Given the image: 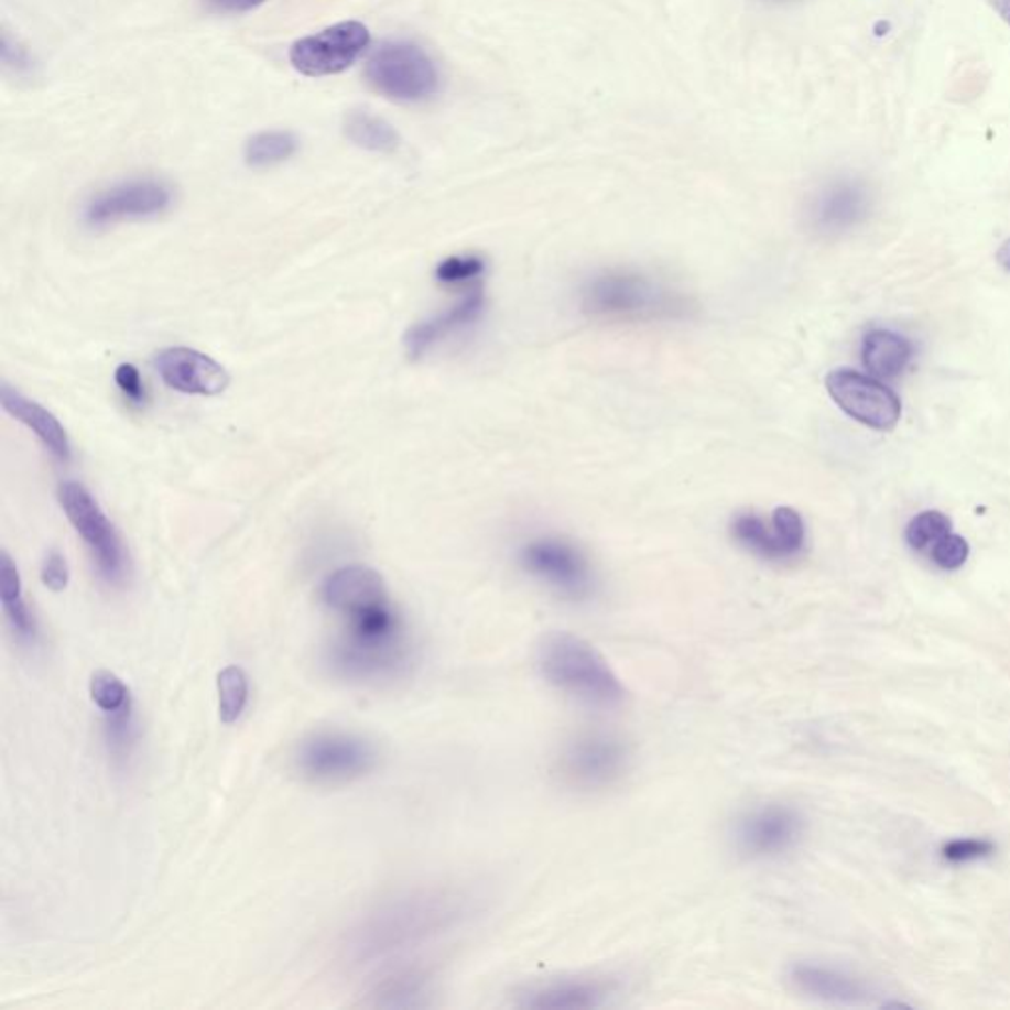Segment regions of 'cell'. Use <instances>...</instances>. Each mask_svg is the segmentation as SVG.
I'll return each instance as SVG.
<instances>
[{"instance_id": "obj_1", "label": "cell", "mask_w": 1010, "mask_h": 1010, "mask_svg": "<svg viewBox=\"0 0 1010 1010\" xmlns=\"http://www.w3.org/2000/svg\"><path fill=\"white\" fill-rule=\"evenodd\" d=\"M468 900L454 890H416L369 912L348 935L346 962L356 969H376L463 922Z\"/></svg>"}, {"instance_id": "obj_2", "label": "cell", "mask_w": 1010, "mask_h": 1010, "mask_svg": "<svg viewBox=\"0 0 1010 1010\" xmlns=\"http://www.w3.org/2000/svg\"><path fill=\"white\" fill-rule=\"evenodd\" d=\"M537 665L555 689L588 707H620L628 695L605 655L575 633L545 636L537 648Z\"/></svg>"}, {"instance_id": "obj_3", "label": "cell", "mask_w": 1010, "mask_h": 1010, "mask_svg": "<svg viewBox=\"0 0 1010 1010\" xmlns=\"http://www.w3.org/2000/svg\"><path fill=\"white\" fill-rule=\"evenodd\" d=\"M583 306L595 318L615 322L675 321L691 311L689 301L675 289L628 269L593 276Z\"/></svg>"}, {"instance_id": "obj_4", "label": "cell", "mask_w": 1010, "mask_h": 1010, "mask_svg": "<svg viewBox=\"0 0 1010 1010\" xmlns=\"http://www.w3.org/2000/svg\"><path fill=\"white\" fill-rule=\"evenodd\" d=\"M379 750L369 738L346 730H318L301 738L291 752V768L312 785L351 784L371 774Z\"/></svg>"}, {"instance_id": "obj_5", "label": "cell", "mask_w": 1010, "mask_h": 1010, "mask_svg": "<svg viewBox=\"0 0 1010 1010\" xmlns=\"http://www.w3.org/2000/svg\"><path fill=\"white\" fill-rule=\"evenodd\" d=\"M57 501L72 528L86 543L97 575L101 576L105 585L123 586L131 575L129 553L94 493L82 484L64 482L57 488Z\"/></svg>"}, {"instance_id": "obj_6", "label": "cell", "mask_w": 1010, "mask_h": 1010, "mask_svg": "<svg viewBox=\"0 0 1010 1010\" xmlns=\"http://www.w3.org/2000/svg\"><path fill=\"white\" fill-rule=\"evenodd\" d=\"M630 762L632 750L620 735L586 730L561 748L555 774L573 792L596 793L618 784Z\"/></svg>"}, {"instance_id": "obj_7", "label": "cell", "mask_w": 1010, "mask_h": 1010, "mask_svg": "<svg viewBox=\"0 0 1010 1010\" xmlns=\"http://www.w3.org/2000/svg\"><path fill=\"white\" fill-rule=\"evenodd\" d=\"M369 86L401 104H423L435 97L441 74L435 59L411 42H385L366 66Z\"/></svg>"}, {"instance_id": "obj_8", "label": "cell", "mask_w": 1010, "mask_h": 1010, "mask_svg": "<svg viewBox=\"0 0 1010 1010\" xmlns=\"http://www.w3.org/2000/svg\"><path fill=\"white\" fill-rule=\"evenodd\" d=\"M805 832L802 813L780 802L752 805L740 813L732 827V840L747 859H778L795 849Z\"/></svg>"}, {"instance_id": "obj_9", "label": "cell", "mask_w": 1010, "mask_h": 1010, "mask_svg": "<svg viewBox=\"0 0 1010 1010\" xmlns=\"http://www.w3.org/2000/svg\"><path fill=\"white\" fill-rule=\"evenodd\" d=\"M521 565L558 595L580 600L593 595L595 575L585 555L565 539L541 537L521 549Z\"/></svg>"}, {"instance_id": "obj_10", "label": "cell", "mask_w": 1010, "mask_h": 1010, "mask_svg": "<svg viewBox=\"0 0 1010 1010\" xmlns=\"http://www.w3.org/2000/svg\"><path fill=\"white\" fill-rule=\"evenodd\" d=\"M825 385L833 401L860 425L890 433L900 423V397L879 379L852 369H837L827 376Z\"/></svg>"}, {"instance_id": "obj_11", "label": "cell", "mask_w": 1010, "mask_h": 1010, "mask_svg": "<svg viewBox=\"0 0 1010 1010\" xmlns=\"http://www.w3.org/2000/svg\"><path fill=\"white\" fill-rule=\"evenodd\" d=\"M368 46L369 30L361 22L348 20L298 40L289 57L303 76H336L348 69Z\"/></svg>"}, {"instance_id": "obj_12", "label": "cell", "mask_w": 1010, "mask_h": 1010, "mask_svg": "<svg viewBox=\"0 0 1010 1010\" xmlns=\"http://www.w3.org/2000/svg\"><path fill=\"white\" fill-rule=\"evenodd\" d=\"M172 189L161 180H129L95 194L87 202L84 219L87 226L105 227L161 216L171 208Z\"/></svg>"}, {"instance_id": "obj_13", "label": "cell", "mask_w": 1010, "mask_h": 1010, "mask_svg": "<svg viewBox=\"0 0 1010 1010\" xmlns=\"http://www.w3.org/2000/svg\"><path fill=\"white\" fill-rule=\"evenodd\" d=\"M872 194L867 182L837 176L825 182L810 199L807 221L822 236H840L869 218Z\"/></svg>"}, {"instance_id": "obj_14", "label": "cell", "mask_w": 1010, "mask_h": 1010, "mask_svg": "<svg viewBox=\"0 0 1010 1010\" xmlns=\"http://www.w3.org/2000/svg\"><path fill=\"white\" fill-rule=\"evenodd\" d=\"M730 531L742 547L768 561L795 557L805 545V523L792 508H778L770 521L752 511L738 513Z\"/></svg>"}, {"instance_id": "obj_15", "label": "cell", "mask_w": 1010, "mask_h": 1010, "mask_svg": "<svg viewBox=\"0 0 1010 1010\" xmlns=\"http://www.w3.org/2000/svg\"><path fill=\"white\" fill-rule=\"evenodd\" d=\"M162 381L186 395H219L229 385L227 369L208 354L192 348H166L154 359Z\"/></svg>"}, {"instance_id": "obj_16", "label": "cell", "mask_w": 1010, "mask_h": 1010, "mask_svg": "<svg viewBox=\"0 0 1010 1010\" xmlns=\"http://www.w3.org/2000/svg\"><path fill=\"white\" fill-rule=\"evenodd\" d=\"M322 602L344 620L391 605L388 586L378 571L351 565L332 573L322 585Z\"/></svg>"}, {"instance_id": "obj_17", "label": "cell", "mask_w": 1010, "mask_h": 1010, "mask_svg": "<svg viewBox=\"0 0 1010 1010\" xmlns=\"http://www.w3.org/2000/svg\"><path fill=\"white\" fill-rule=\"evenodd\" d=\"M0 405L12 419L29 426L40 443L46 446L47 453L57 458L59 463H67L72 458V444H69L66 428L57 421L54 413L47 411L46 406L40 405L34 399L22 395L20 391L10 385H2Z\"/></svg>"}, {"instance_id": "obj_18", "label": "cell", "mask_w": 1010, "mask_h": 1010, "mask_svg": "<svg viewBox=\"0 0 1010 1010\" xmlns=\"http://www.w3.org/2000/svg\"><path fill=\"white\" fill-rule=\"evenodd\" d=\"M482 308V291L474 289L464 296L460 303L454 304L453 308L411 326L403 338L409 358L416 359L425 356L426 351L436 346L438 341H443L446 336H450L454 332L476 321Z\"/></svg>"}, {"instance_id": "obj_19", "label": "cell", "mask_w": 1010, "mask_h": 1010, "mask_svg": "<svg viewBox=\"0 0 1010 1010\" xmlns=\"http://www.w3.org/2000/svg\"><path fill=\"white\" fill-rule=\"evenodd\" d=\"M790 981L797 991L835 1004H857L865 999V985L847 973L827 965L800 962L790 969Z\"/></svg>"}, {"instance_id": "obj_20", "label": "cell", "mask_w": 1010, "mask_h": 1010, "mask_svg": "<svg viewBox=\"0 0 1010 1010\" xmlns=\"http://www.w3.org/2000/svg\"><path fill=\"white\" fill-rule=\"evenodd\" d=\"M605 985L593 979H557L523 995L520 1002L523 1009L573 1010L596 1009L605 1004Z\"/></svg>"}, {"instance_id": "obj_21", "label": "cell", "mask_w": 1010, "mask_h": 1010, "mask_svg": "<svg viewBox=\"0 0 1010 1010\" xmlns=\"http://www.w3.org/2000/svg\"><path fill=\"white\" fill-rule=\"evenodd\" d=\"M912 344L890 330H872L862 341V363L872 378H898L912 359Z\"/></svg>"}, {"instance_id": "obj_22", "label": "cell", "mask_w": 1010, "mask_h": 1010, "mask_svg": "<svg viewBox=\"0 0 1010 1010\" xmlns=\"http://www.w3.org/2000/svg\"><path fill=\"white\" fill-rule=\"evenodd\" d=\"M0 600H2V610L7 616L10 630L17 633L20 642H34L36 632H39L36 620L22 596L19 567L14 565V561L10 558L7 551H2L0 555Z\"/></svg>"}, {"instance_id": "obj_23", "label": "cell", "mask_w": 1010, "mask_h": 1010, "mask_svg": "<svg viewBox=\"0 0 1010 1010\" xmlns=\"http://www.w3.org/2000/svg\"><path fill=\"white\" fill-rule=\"evenodd\" d=\"M344 132L348 141L366 151L391 152L395 151L399 144L395 129L385 119L368 111H354L348 115L344 121Z\"/></svg>"}, {"instance_id": "obj_24", "label": "cell", "mask_w": 1010, "mask_h": 1010, "mask_svg": "<svg viewBox=\"0 0 1010 1010\" xmlns=\"http://www.w3.org/2000/svg\"><path fill=\"white\" fill-rule=\"evenodd\" d=\"M298 151V139L289 131H263L246 144V162L251 169H269L289 161Z\"/></svg>"}, {"instance_id": "obj_25", "label": "cell", "mask_w": 1010, "mask_h": 1010, "mask_svg": "<svg viewBox=\"0 0 1010 1010\" xmlns=\"http://www.w3.org/2000/svg\"><path fill=\"white\" fill-rule=\"evenodd\" d=\"M219 718L226 725L237 723L249 701V677L239 665H229L218 675Z\"/></svg>"}, {"instance_id": "obj_26", "label": "cell", "mask_w": 1010, "mask_h": 1010, "mask_svg": "<svg viewBox=\"0 0 1010 1010\" xmlns=\"http://www.w3.org/2000/svg\"><path fill=\"white\" fill-rule=\"evenodd\" d=\"M105 740L115 760H127L137 742V723L132 715V703L115 713L105 715Z\"/></svg>"}, {"instance_id": "obj_27", "label": "cell", "mask_w": 1010, "mask_h": 1010, "mask_svg": "<svg viewBox=\"0 0 1010 1010\" xmlns=\"http://www.w3.org/2000/svg\"><path fill=\"white\" fill-rule=\"evenodd\" d=\"M947 533H952V520L945 513L922 511L908 523L906 543L914 551H930Z\"/></svg>"}, {"instance_id": "obj_28", "label": "cell", "mask_w": 1010, "mask_h": 1010, "mask_svg": "<svg viewBox=\"0 0 1010 1010\" xmlns=\"http://www.w3.org/2000/svg\"><path fill=\"white\" fill-rule=\"evenodd\" d=\"M89 695L104 715L115 713L132 703L131 691L111 671H95L89 680Z\"/></svg>"}, {"instance_id": "obj_29", "label": "cell", "mask_w": 1010, "mask_h": 1010, "mask_svg": "<svg viewBox=\"0 0 1010 1010\" xmlns=\"http://www.w3.org/2000/svg\"><path fill=\"white\" fill-rule=\"evenodd\" d=\"M969 543L962 535L947 533L945 537L940 539L934 547L930 549V557L935 565L944 571H957L964 567L969 558Z\"/></svg>"}, {"instance_id": "obj_30", "label": "cell", "mask_w": 1010, "mask_h": 1010, "mask_svg": "<svg viewBox=\"0 0 1010 1010\" xmlns=\"http://www.w3.org/2000/svg\"><path fill=\"white\" fill-rule=\"evenodd\" d=\"M482 273L484 261L476 256L448 257L436 267V279L446 284L466 283Z\"/></svg>"}, {"instance_id": "obj_31", "label": "cell", "mask_w": 1010, "mask_h": 1010, "mask_svg": "<svg viewBox=\"0 0 1010 1010\" xmlns=\"http://www.w3.org/2000/svg\"><path fill=\"white\" fill-rule=\"evenodd\" d=\"M995 852V845L987 839H955L945 843L942 855L949 862H969L985 859Z\"/></svg>"}, {"instance_id": "obj_32", "label": "cell", "mask_w": 1010, "mask_h": 1010, "mask_svg": "<svg viewBox=\"0 0 1010 1010\" xmlns=\"http://www.w3.org/2000/svg\"><path fill=\"white\" fill-rule=\"evenodd\" d=\"M40 578L44 586L54 593H62L69 585V567H67L66 557L56 549H52L42 561Z\"/></svg>"}, {"instance_id": "obj_33", "label": "cell", "mask_w": 1010, "mask_h": 1010, "mask_svg": "<svg viewBox=\"0 0 1010 1010\" xmlns=\"http://www.w3.org/2000/svg\"><path fill=\"white\" fill-rule=\"evenodd\" d=\"M115 383L117 388L123 391V395L127 399H131L132 403L141 405L146 399V391H144V383H142L141 371L134 368L132 363H121L119 368L115 369Z\"/></svg>"}, {"instance_id": "obj_34", "label": "cell", "mask_w": 1010, "mask_h": 1010, "mask_svg": "<svg viewBox=\"0 0 1010 1010\" xmlns=\"http://www.w3.org/2000/svg\"><path fill=\"white\" fill-rule=\"evenodd\" d=\"M2 57H4V64L14 67V69H29L30 67L29 54L22 47L12 44L9 36H4V40H2Z\"/></svg>"}, {"instance_id": "obj_35", "label": "cell", "mask_w": 1010, "mask_h": 1010, "mask_svg": "<svg viewBox=\"0 0 1010 1010\" xmlns=\"http://www.w3.org/2000/svg\"><path fill=\"white\" fill-rule=\"evenodd\" d=\"M211 9L221 12H247L261 7L264 0H206Z\"/></svg>"}, {"instance_id": "obj_36", "label": "cell", "mask_w": 1010, "mask_h": 1010, "mask_svg": "<svg viewBox=\"0 0 1010 1010\" xmlns=\"http://www.w3.org/2000/svg\"><path fill=\"white\" fill-rule=\"evenodd\" d=\"M987 4L1010 26V0H987Z\"/></svg>"}, {"instance_id": "obj_37", "label": "cell", "mask_w": 1010, "mask_h": 1010, "mask_svg": "<svg viewBox=\"0 0 1010 1010\" xmlns=\"http://www.w3.org/2000/svg\"><path fill=\"white\" fill-rule=\"evenodd\" d=\"M997 263L1001 264L1007 273H1010V237L999 247V251H997Z\"/></svg>"}]
</instances>
